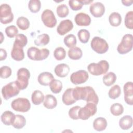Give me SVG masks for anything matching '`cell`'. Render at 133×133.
<instances>
[{"mask_svg":"<svg viewBox=\"0 0 133 133\" xmlns=\"http://www.w3.org/2000/svg\"><path fill=\"white\" fill-rule=\"evenodd\" d=\"M73 28V24L70 19H65L61 21L57 28V33L60 35H64Z\"/></svg>","mask_w":133,"mask_h":133,"instance_id":"14","label":"cell"},{"mask_svg":"<svg viewBox=\"0 0 133 133\" xmlns=\"http://www.w3.org/2000/svg\"><path fill=\"white\" fill-rule=\"evenodd\" d=\"M68 54L70 59L74 60H77L82 58L83 52L82 49L79 47L75 46L69 49Z\"/></svg>","mask_w":133,"mask_h":133,"instance_id":"25","label":"cell"},{"mask_svg":"<svg viewBox=\"0 0 133 133\" xmlns=\"http://www.w3.org/2000/svg\"><path fill=\"white\" fill-rule=\"evenodd\" d=\"M54 79L55 78L52 74L48 72H44L40 73L37 78L39 84L43 86L49 85Z\"/></svg>","mask_w":133,"mask_h":133,"instance_id":"18","label":"cell"},{"mask_svg":"<svg viewBox=\"0 0 133 133\" xmlns=\"http://www.w3.org/2000/svg\"><path fill=\"white\" fill-rule=\"evenodd\" d=\"M17 78L16 81L20 89H26L29 85V79L30 77V71L25 68H21L18 70Z\"/></svg>","mask_w":133,"mask_h":133,"instance_id":"7","label":"cell"},{"mask_svg":"<svg viewBox=\"0 0 133 133\" xmlns=\"http://www.w3.org/2000/svg\"><path fill=\"white\" fill-rule=\"evenodd\" d=\"M20 90V89L16 81H14L10 82L3 87L2 89V94L3 98L5 100H8L18 95Z\"/></svg>","mask_w":133,"mask_h":133,"instance_id":"6","label":"cell"},{"mask_svg":"<svg viewBox=\"0 0 133 133\" xmlns=\"http://www.w3.org/2000/svg\"><path fill=\"white\" fill-rule=\"evenodd\" d=\"M122 3L123 5L125 6H130L132 5L133 1H122Z\"/></svg>","mask_w":133,"mask_h":133,"instance_id":"47","label":"cell"},{"mask_svg":"<svg viewBox=\"0 0 133 133\" xmlns=\"http://www.w3.org/2000/svg\"><path fill=\"white\" fill-rule=\"evenodd\" d=\"M97 111V104L93 102H87L86 105L80 108L78 112L79 119L87 120L90 117L94 115Z\"/></svg>","mask_w":133,"mask_h":133,"instance_id":"8","label":"cell"},{"mask_svg":"<svg viewBox=\"0 0 133 133\" xmlns=\"http://www.w3.org/2000/svg\"><path fill=\"white\" fill-rule=\"evenodd\" d=\"M18 28L21 30H26L30 26V21L26 17L21 16L19 17L16 21Z\"/></svg>","mask_w":133,"mask_h":133,"instance_id":"32","label":"cell"},{"mask_svg":"<svg viewBox=\"0 0 133 133\" xmlns=\"http://www.w3.org/2000/svg\"><path fill=\"white\" fill-rule=\"evenodd\" d=\"M92 50L99 54L105 53L109 49V45L107 41L99 36L94 37L90 43Z\"/></svg>","mask_w":133,"mask_h":133,"instance_id":"5","label":"cell"},{"mask_svg":"<svg viewBox=\"0 0 133 133\" xmlns=\"http://www.w3.org/2000/svg\"><path fill=\"white\" fill-rule=\"evenodd\" d=\"M57 14L60 18L66 17L69 13V10L68 6L65 4H61L57 8Z\"/></svg>","mask_w":133,"mask_h":133,"instance_id":"39","label":"cell"},{"mask_svg":"<svg viewBox=\"0 0 133 133\" xmlns=\"http://www.w3.org/2000/svg\"><path fill=\"white\" fill-rule=\"evenodd\" d=\"M124 100L130 105H133V83L132 82H127L123 87Z\"/></svg>","mask_w":133,"mask_h":133,"instance_id":"13","label":"cell"},{"mask_svg":"<svg viewBox=\"0 0 133 133\" xmlns=\"http://www.w3.org/2000/svg\"><path fill=\"white\" fill-rule=\"evenodd\" d=\"M89 11L94 17L100 18L104 14L105 7L101 3L96 2L91 4L89 7Z\"/></svg>","mask_w":133,"mask_h":133,"instance_id":"15","label":"cell"},{"mask_svg":"<svg viewBox=\"0 0 133 133\" xmlns=\"http://www.w3.org/2000/svg\"><path fill=\"white\" fill-rule=\"evenodd\" d=\"M132 38V35L131 34H126L123 36L117 48V52L119 54L124 55L132 50L133 45Z\"/></svg>","mask_w":133,"mask_h":133,"instance_id":"4","label":"cell"},{"mask_svg":"<svg viewBox=\"0 0 133 133\" xmlns=\"http://www.w3.org/2000/svg\"><path fill=\"white\" fill-rule=\"evenodd\" d=\"M5 33L9 38H14L18 34V30L15 25H10L6 28Z\"/></svg>","mask_w":133,"mask_h":133,"instance_id":"42","label":"cell"},{"mask_svg":"<svg viewBox=\"0 0 133 133\" xmlns=\"http://www.w3.org/2000/svg\"><path fill=\"white\" fill-rule=\"evenodd\" d=\"M44 95L43 93L39 90H34L31 96V100L34 105H39L42 103L44 100Z\"/></svg>","mask_w":133,"mask_h":133,"instance_id":"26","label":"cell"},{"mask_svg":"<svg viewBox=\"0 0 133 133\" xmlns=\"http://www.w3.org/2000/svg\"><path fill=\"white\" fill-rule=\"evenodd\" d=\"M16 118V115L10 111H6L3 113L1 116L2 123L6 125H12Z\"/></svg>","mask_w":133,"mask_h":133,"instance_id":"21","label":"cell"},{"mask_svg":"<svg viewBox=\"0 0 133 133\" xmlns=\"http://www.w3.org/2000/svg\"><path fill=\"white\" fill-rule=\"evenodd\" d=\"M1 51V54H0V60L3 61L5 59H6L7 57V52L5 50V49L3 48L0 49Z\"/></svg>","mask_w":133,"mask_h":133,"instance_id":"46","label":"cell"},{"mask_svg":"<svg viewBox=\"0 0 133 133\" xmlns=\"http://www.w3.org/2000/svg\"><path fill=\"white\" fill-rule=\"evenodd\" d=\"M81 108V107L76 105L71 108L69 111V117L74 120H77L79 119L78 117V112Z\"/></svg>","mask_w":133,"mask_h":133,"instance_id":"45","label":"cell"},{"mask_svg":"<svg viewBox=\"0 0 133 133\" xmlns=\"http://www.w3.org/2000/svg\"><path fill=\"white\" fill-rule=\"evenodd\" d=\"M11 107L16 111L24 113L30 109L31 103L27 98H18L11 102Z\"/></svg>","mask_w":133,"mask_h":133,"instance_id":"9","label":"cell"},{"mask_svg":"<svg viewBox=\"0 0 133 133\" xmlns=\"http://www.w3.org/2000/svg\"><path fill=\"white\" fill-rule=\"evenodd\" d=\"M41 19L44 24L49 28L55 27L57 24V19L53 11L50 9L44 10L41 15Z\"/></svg>","mask_w":133,"mask_h":133,"instance_id":"11","label":"cell"},{"mask_svg":"<svg viewBox=\"0 0 133 133\" xmlns=\"http://www.w3.org/2000/svg\"><path fill=\"white\" fill-rule=\"evenodd\" d=\"M50 41L49 36L47 34H42L39 35L34 40V42L35 45L43 46L47 45Z\"/></svg>","mask_w":133,"mask_h":133,"instance_id":"29","label":"cell"},{"mask_svg":"<svg viewBox=\"0 0 133 133\" xmlns=\"http://www.w3.org/2000/svg\"><path fill=\"white\" fill-rule=\"evenodd\" d=\"M125 25L127 29L132 30L133 29V11H129L126 14L125 17Z\"/></svg>","mask_w":133,"mask_h":133,"instance_id":"41","label":"cell"},{"mask_svg":"<svg viewBox=\"0 0 133 133\" xmlns=\"http://www.w3.org/2000/svg\"><path fill=\"white\" fill-rule=\"evenodd\" d=\"M133 124L132 118L130 115H125L119 121V126L123 130H128L130 129Z\"/></svg>","mask_w":133,"mask_h":133,"instance_id":"23","label":"cell"},{"mask_svg":"<svg viewBox=\"0 0 133 133\" xmlns=\"http://www.w3.org/2000/svg\"><path fill=\"white\" fill-rule=\"evenodd\" d=\"M73 96L76 101L83 100L87 102H93L96 104L99 102L98 95L90 86L75 87L73 90Z\"/></svg>","mask_w":133,"mask_h":133,"instance_id":"1","label":"cell"},{"mask_svg":"<svg viewBox=\"0 0 133 133\" xmlns=\"http://www.w3.org/2000/svg\"><path fill=\"white\" fill-rule=\"evenodd\" d=\"M51 92L54 94H58L62 89V83L61 81L54 79L49 85Z\"/></svg>","mask_w":133,"mask_h":133,"instance_id":"30","label":"cell"},{"mask_svg":"<svg viewBox=\"0 0 133 133\" xmlns=\"http://www.w3.org/2000/svg\"><path fill=\"white\" fill-rule=\"evenodd\" d=\"M73 88H68L65 90L62 96L63 103L66 105H70L76 102L73 96Z\"/></svg>","mask_w":133,"mask_h":133,"instance_id":"20","label":"cell"},{"mask_svg":"<svg viewBox=\"0 0 133 133\" xmlns=\"http://www.w3.org/2000/svg\"><path fill=\"white\" fill-rule=\"evenodd\" d=\"M76 24L78 26H88L91 23L90 16L84 12H79L76 15L74 18Z\"/></svg>","mask_w":133,"mask_h":133,"instance_id":"16","label":"cell"},{"mask_svg":"<svg viewBox=\"0 0 133 133\" xmlns=\"http://www.w3.org/2000/svg\"><path fill=\"white\" fill-rule=\"evenodd\" d=\"M26 124L25 118L21 115L17 114L16 115L15 119L12 124V126L14 128L16 129H21Z\"/></svg>","mask_w":133,"mask_h":133,"instance_id":"31","label":"cell"},{"mask_svg":"<svg viewBox=\"0 0 133 133\" xmlns=\"http://www.w3.org/2000/svg\"><path fill=\"white\" fill-rule=\"evenodd\" d=\"M69 5L72 10L77 11L81 10L84 5L81 0H70Z\"/></svg>","mask_w":133,"mask_h":133,"instance_id":"43","label":"cell"},{"mask_svg":"<svg viewBox=\"0 0 133 133\" xmlns=\"http://www.w3.org/2000/svg\"><path fill=\"white\" fill-rule=\"evenodd\" d=\"M49 50L47 48L38 49L35 47H30L27 51L28 58L34 61H41L46 59L49 56Z\"/></svg>","mask_w":133,"mask_h":133,"instance_id":"3","label":"cell"},{"mask_svg":"<svg viewBox=\"0 0 133 133\" xmlns=\"http://www.w3.org/2000/svg\"><path fill=\"white\" fill-rule=\"evenodd\" d=\"M1 77L2 78H7L10 77L12 73L11 68L8 66H3L0 69Z\"/></svg>","mask_w":133,"mask_h":133,"instance_id":"44","label":"cell"},{"mask_svg":"<svg viewBox=\"0 0 133 133\" xmlns=\"http://www.w3.org/2000/svg\"><path fill=\"white\" fill-rule=\"evenodd\" d=\"M1 44L2 43L3 41V34L2 32H1Z\"/></svg>","mask_w":133,"mask_h":133,"instance_id":"49","label":"cell"},{"mask_svg":"<svg viewBox=\"0 0 133 133\" xmlns=\"http://www.w3.org/2000/svg\"><path fill=\"white\" fill-rule=\"evenodd\" d=\"M54 71L57 76L59 77H65L68 75L70 72V67L66 64L60 63L56 65Z\"/></svg>","mask_w":133,"mask_h":133,"instance_id":"19","label":"cell"},{"mask_svg":"<svg viewBox=\"0 0 133 133\" xmlns=\"http://www.w3.org/2000/svg\"><path fill=\"white\" fill-rule=\"evenodd\" d=\"M77 36L79 41L83 43H87L90 38V33L86 29L80 30L77 33Z\"/></svg>","mask_w":133,"mask_h":133,"instance_id":"36","label":"cell"},{"mask_svg":"<svg viewBox=\"0 0 133 133\" xmlns=\"http://www.w3.org/2000/svg\"><path fill=\"white\" fill-rule=\"evenodd\" d=\"M88 72L84 70H80L73 72L70 76V81L74 85H79L85 83L88 79Z\"/></svg>","mask_w":133,"mask_h":133,"instance_id":"12","label":"cell"},{"mask_svg":"<svg viewBox=\"0 0 133 133\" xmlns=\"http://www.w3.org/2000/svg\"><path fill=\"white\" fill-rule=\"evenodd\" d=\"M121 94V89L119 85H115L111 87L108 92V95L110 98L115 99L119 97Z\"/></svg>","mask_w":133,"mask_h":133,"instance_id":"34","label":"cell"},{"mask_svg":"<svg viewBox=\"0 0 133 133\" xmlns=\"http://www.w3.org/2000/svg\"><path fill=\"white\" fill-rule=\"evenodd\" d=\"M87 69L91 75L99 76L107 72L109 69V64L107 60H102L97 63H90L87 66Z\"/></svg>","mask_w":133,"mask_h":133,"instance_id":"2","label":"cell"},{"mask_svg":"<svg viewBox=\"0 0 133 133\" xmlns=\"http://www.w3.org/2000/svg\"><path fill=\"white\" fill-rule=\"evenodd\" d=\"M83 5H88L93 2V0H81Z\"/></svg>","mask_w":133,"mask_h":133,"instance_id":"48","label":"cell"},{"mask_svg":"<svg viewBox=\"0 0 133 133\" xmlns=\"http://www.w3.org/2000/svg\"><path fill=\"white\" fill-rule=\"evenodd\" d=\"M55 58L59 61L63 60L66 56V51L64 48L62 47H57L54 51Z\"/></svg>","mask_w":133,"mask_h":133,"instance_id":"40","label":"cell"},{"mask_svg":"<svg viewBox=\"0 0 133 133\" xmlns=\"http://www.w3.org/2000/svg\"><path fill=\"white\" fill-rule=\"evenodd\" d=\"M11 58L17 61H20L24 58V53L23 48L14 43L13 47L11 51Z\"/></svg>","mask_w":133,"mask_h":133,"instance_id":"17","label":"cell"},{"mask_svg":"<svg viewBox=\"0 0 133 133\" xmlns=\"http://www.w3.org/2000/svg\"><path fill=\"white\" fill-rule=\"evenodd\" d=\"M110 112L114 116H119L123 113V106L119 103H114L110 107Z\"/></svg>","mask_w":133,"mask_h":133,"instance_id":"33","label":"cell"},{"mask_svg":"<svg viewBox=\"0 0 133 133\" xmlns=\"http://www.w3.org/2000/svg\"><path fill=\"white\" fill-rule=\"evenodd\" d=\"M41 7V3L39 0H31L28 4V8L33 13L38 12Z\"/></svg>","mask_w":133,"mask_h":133,"instance_id":"35","label":"cell"},{"mask_svg":"<svg viewBox=\"0 0 133 133\" xmlns=\"http://www.w3.org/2000/svg\"><path fill=\"white\" fill-rule=\"evenodd\" d=\"M109 21L112 26L115 27L118 26L122 22L121 15L117 12H113L110 15L109 17Z\"/></svg>","mask_w":133,"mask_h":133,"instance_id":"27","label":"cell"},{"mask_svg":"<svg viewBox=\"0 0 133 133\" xmlns=\"http://www.w3.org/2000/svg\"><path fill=\"white\" fill-rule=\"evenodd\" d=\"M14 44L23 48L28 43V39L26 36L23 34H18L15 37Z\"/></svg>","mask_w":133,"mask_h":133,"instance_id":"38","label":"cell"},{"mask_svg":"<svg viewBox=\"0 0 133 133\" xmlns=\"http://www.w3.org/2000/svg\"><path fill=\"white\" fill-rule=\"evenodd\" d=\"M43 105L47 109H54L57 105V100L56 98L52 95H46L45 96Z\"/></svg>","mask_w":133,"mask_h":133,"instance_id":"22","label":"cell"},{"mask_svg":"<svg viewBox=\"0 0 133 133\" xmlns=\"http://www.w3.org/2000/svg\"><path fill=\"white\" fill-rule=\"evenodd\" d=\"M116 78V74L112 72H110L103 76V83L105 86H110L115 83Z\"/></svg>","mask_w":133,"mask_h":133,"instance_id":"28","label":"cell"},{"mask_svg":"<svg viewBox=\"0 0 133 133\" xmlns=\"http://www.w3.org/2000/svg\"><path fill=\"white\" fill-rule=\"evenodd\" d=\"M14 14L11 7L7 4H3L0 6V21L2 23L6 24L14 20Z\"/></svg>","mask_w":133,"mask_h":133,"instance_id":"10","label":"cell"},{"mask_svg":"<svg viewBox=\"0 0 133 133\" xmlns=\"http://www.w3.org/2000/svg\"><path fill=\"white\" fill-rule=\"evenodd\" d=\"M63 41L64 44L70 48L75 47L77 43L76 37L72 34H70L66 35L64 38Z\"/></svg>","mask_w":133,"mask_h":133,"instance_id":"37","label":"cell"},{"mask_svg":"<svg viewBox=\"0 0 133 133\" xmlns=\"http://www.w3.org/2000/svg\"><path fill=\"white\" fill-rule=\"evenodd\" d=\"M108 123L107 119L102 117L96 118L93 122V127L95 130L98 131H103L107 127Z\"/></svg>","mask_w":133,"mask_h":133,"instance_id":"24","label":"cell"}]
</instances>
